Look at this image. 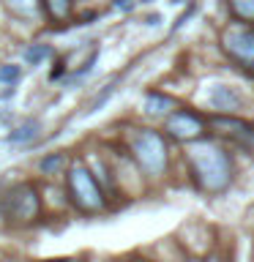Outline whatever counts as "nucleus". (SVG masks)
Instances as JSON below:
<instances>
[{
	"label": "nucleus",
	"mask_w": 254,
	"mask_h": 262,
	"mask_svg": "<svg viewBox=\"0 0 254 262\" xmlns=\"http://www.w3.org/2000/svg\"><path fill=\"white\" fill-rule=\"evenodd\" d=\"M188 164L197 188L208 194H219L232 183V159L216 142H197L188 150Z\"/></svg>",
	"instance_id": "1"
},
{
	"label": "nucleus",
	"mask_w": 254,
	"mask_h": 262,
	"mask_svg": "<svg viewBox=\"0 0 254 262\" xmlns=\"http://www.w3.org/2000/svg\"><path fill=\"white\" fill-rule=\"evenodd\" d=\"M129 150L147 175H164V169H167V145H164L159 131L134 128L129 134Z\"/></svg>",
	"instance_id": "2"
},
{
	"label": "nucleus",
	"mask_w": 254,
	"mask_h": 262,
	"mask_svg": "<svg viewBox=\"0 0 254 262\" xmlns=\"http://www.w3.org/2000/svg\"><path fill=\"white\" fill-rule=\"evenodd\" d=\"M66 191H69V200L77 205L82 213L104 210V205H107L98 180L93 178V172L88 167H82V164L69 169V175H66Z\"/></svg>",
	"instance_id": "3"
},
{
	"label": "nucleus",
	"mask_w": 254,
	"mask_h": 262,
	"mask_svg": "<svg viewBox=\"0 0 254 262\" xmlns=\"http://www.w3.org/2000/svg\"><path fill=\"white\" fill-rule=\"evenodd\" d=\"M3 213L14 224H30V221H36L41 216L38 191L30 183H19V186L8 188V194L3 196Z\"/></svg>",
	"instance_id": "4"
},
{
	"label": "nucleus",
	"mask_w": 254,
	"mask_h": 262,
	"mask_svg": "<svg viewBox=\"0 0 254 262\" xmlns=\"http://www.w3.org/2000/svg\"><path fill=\"white\" fill-rule=\"evenodd\" d=\"M224 52L246 69H254V28L249 25H229L221 36Z\"/></svg>",
	"instance_id": "5"
},
{
	"label": "nucleus",
	"mask_w": 254,
	"mask_h": 262,
	"mask_svg": "<svg viewBox=\"0 0 254 262\" xmlns=\"http://www.w3.org/2000/svg\"><path fill=\"white\" fill-rule=\"evenodd\" d=\"M167 131L170 137H175L178 142H192V139L202 137L205 123L197 112L192 110H172V115L167 118Z\"/></svg>",
	"instance_id": "6"
},
{
	"label": "nucleus",
	"mask_w": 254,
	"mask_h": 262,
	"mask_svg": "<svg viewBox=\"0 0 254 262\" xmlns=\"http://www.w3.org/2000/svg\"><path fill=\"white\" fill-rule=\"evenodd\" d=\"M210 106L219 110V112H224V115H232V112H238L243 106V98H241V93H238L235 88L216 85L210 90Z\"/></svg>",
	"instance_id": "7"
},
{
	"label": "nucleus",
	"mask_w": 254,
	"mask_h": 262,
	"mask_svg": "<svg viewBox=\"0 0 254 262\" xmlns=\"http://www.w3.org/2000/svg\"><path fill=\"white\" fill-rule=\"evenodd\" d=\"M41 8L52 22H66L71 14V0H41Z\"/></svg>",
	"instance_id": "8"
},
{
	"label": "nucleus",
	"mask_w": 254,
	"mask_h": 262,
	"mask_svg": "<svg viewBox=\"0 0 254 262\" xmlns=\"http://www.w3.org/2000/svg\"><path fill=\"white\" fill-rule=\"evenodd\" d=\"M175 110V101L172 98H167V96H161V93H147V98H145V112L147 115H167V112H172Z\"/></svg>",
	"instance_id": "9"
},
{
	"label": "nucleus",
	"mask_w": 254,
	"mask_h": 262,
	"mask_svg": "<svg viewBox=\"0 0 254 262\" xmlns=\"http://www.w3.org/2000/svg\"><path fill=\"white\" fill-rule=\"evenodd\" d=\"M49 55H52V47H49V44H33V47H28L22 52V60L28 63V66H38Z\"/></svg>",
	"instance_id": "10"
},
{
	"label": "nucleus",
	"mask_w": 254,
	"mask_h": 262,
	"mask_svg": "<svg viewBox=\"0 0 254 262\" xmlns=\"http://www.w3.org/2000/svg\"><path fill=\"white\" fill-rule=\"evenodd\" d=\"M229 11L243 22H254V0H227Z\"/></svg>",
	"instance_id": "11"
},
{
	"label": "nucleus",
	"mask_w": 254,
	"mask_h": 262,
	"mask_svg": "<svg viewBox=\"0 0 254 262\" xmlns=\"http://www.w3.org/2000/svg\"><path fill=\"white\" fill-rule=\"evenodd\" d=\"M38 128H41V123H38V120H28V123H22V126L11 134V142H16V145H19V142H22V145H25V142H30V139L38 134Z\"/></svg>",
	"instance_id": "12"
},
{
	"label": "nucleus",
	"mask_w": 254,
	"mask_h": 262,
	"mask_svg": "<svg viewBox=\"0 0 254 262\" xmlns=\"http://www.w3.org/2000/svg\"><path fill=\"white\" fill-rule=\"evenodd\" d=\"M6 6L11 8L16 16H33L38 11V0H6Z\"/></svg>",
	"instance_id": "13"
},
{
	"label": "nucleus",
	"mask_w": 254,
	"mask_h": 262,
	"mask_svg": "<svg viewBox=\"0 0 254 262\" xmlns=\"http://www.w3.org/2000/svg\"><path fill=\"white\" fill-rule=\"evenodd\" d=\"M19 79H22V69H19V66H14V63L0 66V82L14 85V82H19Z\"/></svg>",
	"instance_id": "14"
},
{
	"label": "nucleus",
	"mask_w": 254,
	"mask_h": 262,
	"mask_svg": "<svg viewBox=\"0 0 254 262\" xmlns=\"http://www.w3.org/2000/svg\"><path fill=\"white\" fill-rule=\"evenodd\" d=\"M63 164H66V153H52L41 161V172H44V175H52L57 167H63Z\"/></svg>",
	"instance_id": "15"
},
{
	"label": "nucleus",
	"mask_w": 254,
	"mask_h": 262,
	"mask_svg": "<svg viewBox=\"0 0 254 262\" xmlns=\"http://www.w3.org/2000/svg\"><path fill=\"white\" fill-rule=\"evenodd\" d=\"M115 6H118V8H129L131 3H129V0H115Z\"/></svg>",
	"instance_id": "16"
},
{
	"label": "nucleus",
	"mask_w": 254,
	"mask_h": 262,
	"mask_svg": "<svg viewBox=\"0 0 254 262\" xmlns=\"http://www.w3.org/2000/svg\"><path fill=\"white\" fill-rule=\"evenodd\" d=\"M188 262H200V259H188Z\"/></svg>",
	"instance_id": "17"
},
{
	"label": "nucleus",
	"mask_w": 254,
	"mask_h": 262,
	"mask_svg": "<svg viewBox=\"0 0 254 262\" xmlns=\"http://www.w3.org/2000/svg\"><path fill=\"white\" fill-rule=\"evenodd\" d=\"M49 262H60V259H49Z\"/></svg>",
	"instance_id": "18"
}]
</instances>
